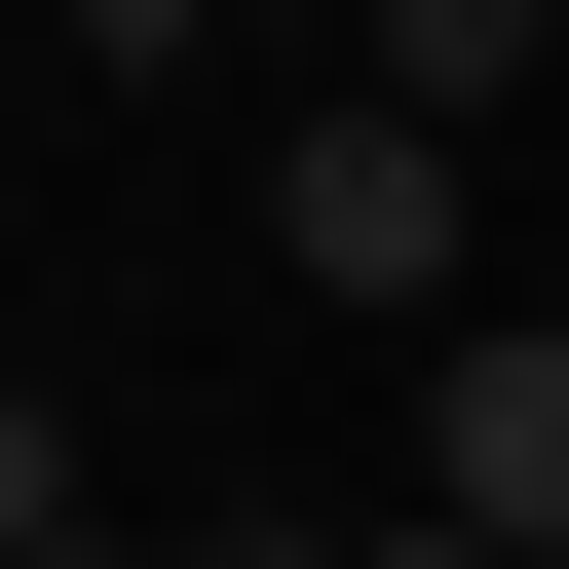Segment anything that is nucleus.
Wrapping results in <instances>:
<instances>
[{
    "mask_svg": "<svg viewBox=\"0 0 569 569\" xmlns=\"http://www.w3.org/2000/svg\"><path fill=\"white\" fill-rule=\"evenodd\" d=\"M342 569H456V531H418V493H380V531H342Z\"/></svg>",
    "mask_w": 569,
    "mask_h": 569,
    "instance_id": "20e7f679",
    "label": "nucleus"
},
{
    "mask_svg": "<svg viewBox=\"0 0 569 569\" xmlns=\"http://www.w3.org/2000/svg\"><path fill=\"white\" fill-rule=\"evenodd\" d=\"M531 39H569V0H531Z\"/></svg>",
    "mask_w": 569,
    "mask_h": 569,
    "instance_id": "423d86ee",
    "label": "nucleus"
},
{
    "mask_svg": "<svg viewBox=\"0 0 569 569\" xmlns=\"http://www.w3.org/2000/svg\"><path fill=\"white\" fill-rule=\"evenodd\" d=\"M39 531H114V493H77V418H39V380H0V569H39Z\"/></svg>",
    "mask_w": 569,
    "mask_h": 569,
    "instance_id": "7ed1b4c3",
    "label": "nucleus"
},
{
    "mask_svg": "<svg viewBox=\"0 0 569 569\" xmlns=\"http://www.w3.org/2000/svg\"><path fill=\"white\" fill-rule=\"evenodd\" d=\"M418 531L456 569H569V305H456L418 342Z\"/></svg>",
    "mask_w": 569,
    "mask_h": 569,
    "instance_id": "f03ea898",
    "label": "nucleus"
},
{
    "mask_svg": "<svg viewBox=\"0 0 569 569\" xmlns=\"http://www.w3.org/2000/svg\"><path fill=\"white\" fill-rule=\"evenodd\" d=\"M39 569H190V531H39Z\"/></svg>",
    "mask_w": 569,
    "mask_h": 569,
    "instance_id": "39448f33",
    "label": "nucleus"
},
{
    "mask_svg": "<svg viewBox=\"0 0 569 569\" xmlns=\"http://www.w3.org/2000/svg\"><path fill=\"white\" fill-rule=\"evenodd\" d=\"M266 266H305V305H380V342H456V114H305V152H266Z\"/></svg>",
    "mask_w": 569,
    "mask_h": 569,
    "instance_id": "f257e3e1",
    "label": "nucleus"
}]
</instances>
